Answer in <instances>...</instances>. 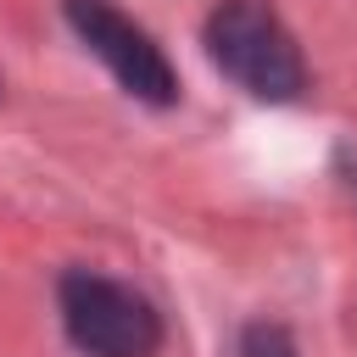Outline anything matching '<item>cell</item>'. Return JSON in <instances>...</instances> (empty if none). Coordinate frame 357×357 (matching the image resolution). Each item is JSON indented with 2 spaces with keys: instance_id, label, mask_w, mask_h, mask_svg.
<instances>
[{
  "instance_id": "cell-1",
  "label": "cell",
  "mask_w": 357,
  "mask_h": 357,
  "mask_svg": "<svg viewBox=\"0 0 357 357\" xmlns=\"http://www.w3.org/2000/svg\"><path fill=\"white\" fill-rule=\"evenodd\" d=\"M201 45H206L212 67L229 84H240L251 100L284 106V100H301V89H307L301 45L268 0H223L206 17Z\"/></svg>"
},
{
  "instance_id": "cell-2",
  "label": "cell",
  "mask_w": 357,
  "mask_h": 357,
  "mask_svg": "<svg viewBox=\"0 0 357 357\" xmlns=\"http://www.w3.org/2000/svg\"><path fill=\"white\" fill-rule=\"evenodd\" d=\"M61 329L84 357H156L162 312L134 290L89 268H67L56 284Z\"/></svg>"
},
{
  "instance_id": "cell-3",
  "label": "cell",
  "mask_w": 357,
  "mask_h": 357,
  "mask_svg": "<svg viewBox=\"0 0 357 357\" xmlns=\"http://www.w3.org/2000/svg\"><path fill=\"white\" fill-rule=\"evenodd\" d=\"M61 17H67V28L78 33V45H84L95 61H106V73H112L134 100H145V106H173V100H178V73H173V61L162 56V45H156L128 11H117L112 0H61Z\"/></svg>"
},
{
  "instance_id": "cell-4",
  "label": "cell",
  "mask_w": 357,
  "mask_h": 357,
  "mask_svg": "<svg viewBox=\"0 0 357 357\" xmlns=\"http://www.w3.org/2000/svg\"><path fill=\"white\" fill-rule=\"evenodd\" d=\"M240 357H296V340L279 324H251L240 335Z\"/></svg>"
}]
</instances>
